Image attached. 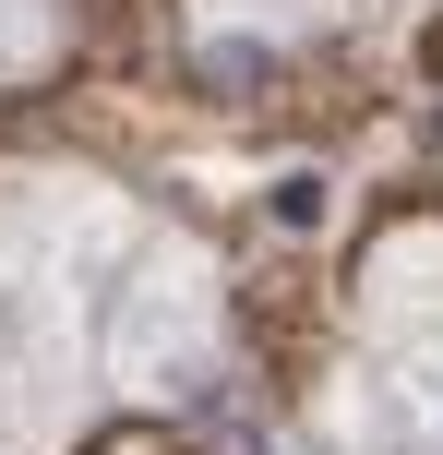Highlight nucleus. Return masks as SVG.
Segmentation results:
<instances>
[{"label": "nucleus", "mask_w": 443, "mask_h": 455, "mask_svg": "<svg viewBox=\"0 0 443 455\" xmlns=\"http://www.w3.org/2000/svg\"><path fill=\"white\" fill-rule=\"evenodd\" d=\"M216 360V312H204V275L192 264H156L132 288V312H120V384L144 395H192Z\"/></svg>", "instance_id": "1"}, {"label": "nucleus", "mask_w": 443, "mask_h": 455, "mask_svg": "<svg viewBox=\"0 0 443 455\" xmlns=\"http://www.w3.org/2000/svg\"><path fill=\"white\" fill-rule=\"evenodd\" d=\"M431 419H443V347H431Z\"/></svg>", "instance_id": "2"}]
</instances>
